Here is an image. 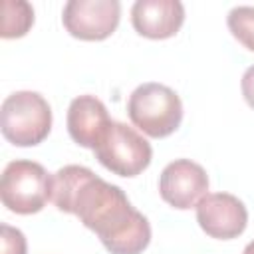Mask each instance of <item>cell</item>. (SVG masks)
Instances as JSON below:
<instances>
[{"mask_svg": "<svg viewBox=\"0 0 254 254\" xmlns=\"http://www.w3.org/2000/svg\"><path fill=\"white\" fill-rule=\"evenodd\" d=\"M34 24V8L24 0H4L2 2V30L0 36L6 40L22 38Z\"/></svg>", "mask_w": 254, "mask_h": 254, "instance_id": "8fae6325", "label": "cell"}, {"mask_svg": "<svg viewBox=\"0 0 254 254\" xmlns=\"http://www.w3.org/2000/svg\"><path fill=\"white\" fill-rule=\"evenodd\" d=\"M0 254H26L28 244L26 236L20 228H14L10 224L0 226Z\"/></svg>", "mask_w": 254, "mask_h": 254, "instance_id": "4fadbf2b", "label": "cell"}, {"mask_svg": "<svg viewBox=\"0 0 254 254\" xmlns=\"http://www.w3.org/2000/svg\"><path fill=\"white\" fill-rule=\"evenodd\" d=\"M242 254H254V240L246 244V248H244V252H242Z\"/></svg>", "mask_w": 254, "mask_h": 254, "instance_id": "9a60e30c", "label": "cell"}, {"mask_svg": "<svg viewBox=\"0 0 254 254\" xmlns=\"http://www.w3.org/2000/svg\"><path fill=\"white\" fill-rule=\"evenodd\" d=\"M52 200L93 230L109 254H141L151 242L149 220L131 206L127 194L91 169L65 165L52 175Z\"/></svg>", "mask_w": 254, "mask_h": 254, "instance_id": "6da1fadb", "label": "cell"}, {"mask_svg": "<svg viewBox=\"0 0 254 254\" xmlns=\"http://www.w3.org/2000/svg\"><path fill=\"white\" fill-rule=\"evenodd\" d=\"M159 192L173 208H192L208 194V175L190 159H175L159 177Z\"/></svg>", "mask_w": 254, "mask_h": 254, "instance_id": "52a82bcc", "label": "cell"}, {"mask_svg": "<svg viewBox=\"0 0 254 254\" xmlns=\"http://www.w3.org/2000/svg\"><path fill=\"white\" fill-rule=\"evenodd\" d=\"M131 123L153 139H163L175 133L183 121V103L171 87L149 81L133 89L127 101Z\"/></svg>", "mask_w": 254, "mask_h": 254, "instance_id": "7a4b0ae2", "label": "cell"}, {"mask_svg": "<svg viewBox=\"0 0 254 254\" xmlns=\"http://www.w3.org/2000/svg\"><path fill=\"white\" fill-rule=\"evenodd\" d=\"M93 153L107 171L119 177L141 175L153 159V149L149 141L121 121H111Z\"/></svg>", "mask_w": 254, "mask_h": 254, "instance_id": "5b68a950", "label": "cell"}, {"mask_svg": "<svg viewBox=\"0 0 254 254\" xmlns=\"http://www.w3.org/2000/svg\"><path fill=\"white\" fill-rule=\"evenodd\" d=\"M196 222L210 238L232 240L246 230L248 210L230 192H210L196 204Z\"/></svg>", "mask_w": 254, "mask_h": 254, "instance_id": "ba28073f", "label": "cell"}, {"mask_svg": "<svg viewBox=\"0 0 254 254\" xmlns=\"http://www.w3.org/2000/svg\"><path fill=\"white\" fill-rule=\"evenodd\" d=\"M0 129L16 147L40 145L52 129L50 103L38 91L10 93L0 107Z\"/></svg>", "mask_w": 254, "mask_h": 254, "instance_id": "3957f363", "label": "cell"}, {"mask_svg": "<svg viewBox=\"0 0 254 254\" xmlns=\"http://www.w3.org/2000/svg\"><path fill=\"white\" fill-rule=\"evenodd\" d=\"M232 36L250 52H254V6H236L226 16Z\"/></svg>", "mask_w": 254, "mask_h": 254, "instance_id": "7c38bea8", "label": "cell"}, {"mask_svg": "<svg viewBox=\"0 0 254 254\" xmlns=\"http://www.w3.org/2000/svg\"><path fill=\"white\" fill-rule=\"evenodd\" d=\"M0 198L10 212H40L52 198V177L40 163L16 159L2 171Z\"/></svg>", "mask_w": 254, "mask_h": 254, "instance_id": "277c9868", "label": "cell"}, {"mask_svg": "<svg viewBox=\"0 0 254 254\" xmlns=\"http://www.w3.org/2000/svg\"><path fill=\"white\" fill-rule=\"evenodd\" d=\"M111 121L113 119H109L103 101H99L95 95H79L69 103L67 133L77 145L85 149L93 151L97 147Z\"/></svg>", "mask_w": 254, "mask_h": 254, "instance_id": "30bf717a", "label": "cell"}, {"mask_svg": "<svg viewBox=\"0 0 254 254\" xmlns=\"http://www.w3.org/2000/svg\"><path fill=\"white\" fill-rule=\"evenodd\" d=\"M240 87H242V95H244L246 103L254 109V65H250L244 71L242 81H240Z\"/></svg>", "mask_w": 254, "mask_h": 254, "instance_id": "5bb4252c", "label": "cell"}, {"mask_svg": "<svg viewBox=\"0 0 254 254\" xmlns=\"http://www.w3.org/2000/svg\"><path fill=\"white\" fill-rule=\"evenodd\" d=\"M185 22V6L179 0H137L131 8L135 32L149 40L173 38Z\"/></svg>", "mask_w": 254, "mask_h": 254, "instance_id": "9c48e42d", "label": "cell"}, {"mask_svg": "<svg viewBox=\"0 0 254 254\" xmlns=\"http://www.w3.org/2000/svg\"><path fill=\"white\" fill-rule=\"evenodd\" d=\"M121 18L117 0H69L64 6L62 22L69 36L85 42H101L109 38Z\"/></svg>", "mask_w": 254, "mask_h": 254, "instance_id": "8992f818", "label": "cell"}]
</instances>
